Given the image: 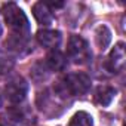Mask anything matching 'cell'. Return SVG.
<instances>
[{"label":"cell","instance_id":"1","mask_svg":"<svg viewBox=\"0 0 126 126\" xmlns=\"http://www.w3.org/2000/svg\"><path fill=\"white\" fill-rule=\"evenodd\" d=\"M89 89H91V79L85 73H70L65 77H62L55 86V91L61 98L85 95L88 94Z\"/></svg>","mask_w":126,"mask_h":126},{"label":"cell","instance_id":"2","mask_svg":"<svg viewBox=\"0 0 126 126\" xmlns=\"http://www.w3.org/2000/svg\"><path fill=\"white\" fill-rule=\"evenodd\" d=\"M3 12V16H5V21L6 24L9 25V28L19 37L28 34L30 31V21L27 18V15L24 14V11L15 5V3H8L3 6L2 9Z\"/></svg>","mask_w":126,"mask_h":126},{"label":"cell","instance_id":"3","mask_svg":"<svg viewBox=\"0 0 126 126\" xmlns=\"http://www.w3.org/2000/svg\"><path fill=\"white\" fill-rule=\"evenodd\" d=\"M67 55L70 59H73V62L76 64H88L92 58V52L91 47L88 45V42L80 37V36H70L68 43H67Z\"/></svg>","mask_w":126,"mask_h":126},{"label":"cell","instance_id":"4","mask_svg":"<svg viewBox=\"0 0 126 126\" xmlns=\"http://www.w3.org/2000/svg\"><path fill=\"white\" fill-rule=\"evenodd\" d=\"M27 92H28V83L21 77V76H15L12 77L6 86H5V94H6V98L14 102V104H18V102H22L27 96Z\"/></svg>","mask_w":126,"mask_h":126},{"label":"cell","instance_id":"5","mask_svg":"<svg viewBox=\"0 0 126 126\" xmlns=\"http://www.w3.org/2000/svg\"><path fill=\"white\" fill-rule=\"evenodd\" d=\"M126 53H125V43L119 42L110 52L107 58V70L110 73H120L125 67Z\"/></svg>","mask_w":126,"mask_h":126},{"label":"cell","instance_id":"6","mask_svg":"<svg viewBox=\"0 0 126 126\" xmlns=\"http://www.w3.org/2000/svg\"><path fill=\"white\" fill-rule=\"evenodd\" d=\"M36 37H37V42L43 47H47V49H52V50L56 49L61 45V40H62V36H61L59 31H56V30H47V28L39 30L37 34H36Z\"/></svg>","mask_w":126,"mask_h":126},{"label":"cell","instance_id":"7","mask_svg":"<svg viewBox=\"0 0 126 126\" xmlns=\"http://www.w3.org/2000/svg\"><path fill=\"white\" fill-rule=\"evenodd\" d=\"M33 15L36 18V21L45 27L50 25L53 22V15H52V11L50 8L45 3V2H37L33 5Z\"/></svg>","mask_w":126,"mask_h":126},{"label":"cell","instance_id":"8","mask_svg":"<svg viewBox=\"0 0 126 126\" xmlns=\"http://www.w3.org/2000/svg\"><path fill=\"white\" fill-rule=\"evenodd\" d=\"M67 64H68L67 56L62 53L61 50H58V49L50 50L47 53V56H46V65L52 71H62V70H65Z\"/></svg>","mask_w":126,"mask_h":126},{"label":"cell","instance_id":"9","mask_svg":"<svg viewBox=\"0 0 126 126\" xmlns=\"http://www.w3.org/2000/svg\"><path fill=\"white\" fill-rule=\"evenodd\" d=\"M114 96H116V89L111 86H107V85L98 86L95 91V101L102 107L110 105L111 101L114 99Z\"/></svg>","mask_w":126,"mask_h":126},{"label":"cell","instance_id":"10","mask_svg":"<svg viewBox=\"0 0 126 126\" xmlns=\"http://www.w3.org/2000/svg\"><path fill=\"white\" fill-rule=\"evenodd\" d=\"M95 39H96V45L99 46L101 50H105L111 42V31L107 25H99L96 28L95 33Z\"/></svg>","mask_w":126,"mask_h":126},{"label":"cell","instance_id":"11","mask_svg":"<svg viewBox=\"0 0 126 126\" xmlns=\"http://www.w3.org/2000/svg\"><path fill=\"white\" fill-rule=\"evenodd\" d=\"M68 126H94V119H92V116L89 113L79 111L71 117Z\"/></svg>","mask_w":126,"mask_h":126},{"label":"cell","instance_id":"12","mask_svg":"<svg viewBox=\"0 0 126 126\" xmlns=\"http://www.w3.org/2000/svg\"><path fill=\"white\" fill-rule=\"evenodd\" d=\"M0 107H2V95H0Z\"/></svg>","mask_w":126,"mask_h":126},{"label":"cell","instance_id":"13","mask_svg":"<svg viewBox=\"0 0 126 126\" xmlns=\"http://www.w3.org/2000/svg\"><path fill=\"white\" fill-rule=\"evenodd\" d=\"M0 36H2V27H0Z\"/></svg>","mask_w":126,"mask_h":126},{"label":"cell","instance_id":"14","mask_svg":"<svg viewBox=\"0 0 126 126\" xmlns=\"http://www.w3.org/2000/svg\"><path fill=\"white\" fill-rule=\"evenodd\" d=\"M0 126H2V125H0Z\"/></svg>","mask_w":126,"mask_h":126}]
</instances>
